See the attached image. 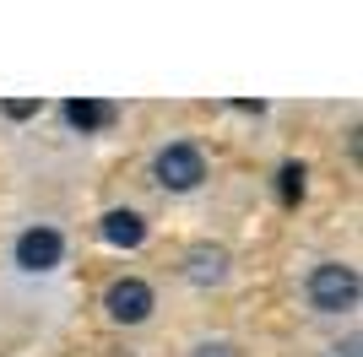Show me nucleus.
<instances>
[{"mask_svg":"<svg viewBox=\"0 0 363 357\" xmlns=\"http://www.w3.org/2000/svg\"><path fill=\"white\" fill-rule=\"evenodd\" d=\"M65 119H71V130L92 135V130H104L108 119H114V103H98V98H71V103H65Z\"/></svg>","mask_w":363,"mask_h":357,"instance_id":"0eeeda50","label":"nucleus"},{"mask_svg":"<svg viewBox=\"0 0 363 357\" xmlns=\"http://www.w3.org/2000/svg\"><path fill=\"white\" fill-rule=\"evenodd\" d=\"M358 266H347V260H320L309 276H303V303H309V314H352L358 309Z\"/></svg>","mask_w":363,"mask_h":357,"instance_id":"f257e3e1","label":"nucleus"},{"mask_svg":"<svg viewBox=\"0 0 363 357\" xmlns=\"http://www.w3.org/2000/svg\"><path fill=\"white\" fill-rule=\"evenodd\" d=\"M152 309H157V293H152L147 276H114V282L104 287V314L114 325H125V330L147 325Z\"/></svg>","mask_w":363,"mask_h":357,"instance_id":"20e7f679","label":"nucleus"},{"mask_svg":"<svg viewBox=\"0 0 363 357\" xmlns=\"http://www.w3.org/2000/svg\"><path fill=\"white\" fill-rule=\"evenodd\" d=\"M196 357H239V352H233V346H223V341H212V346H201Z\"/></svg>","mask_w":363,"mask_h":357,"instance_id":"9d476101","label":"nucleus"},{"mask_svg":"<svg viewBox=\"0 0 363 357\" xmlns=\"http://www.w3.org/2000/svg\"><path fill=\"white\" fill-rule=\"evenodd\" d=\"M11 266L22 276H55L65 266V233L55 222H33L11 238Z\"/></svg>","mask_w":363,"mask_h":357,"instance_id":"7ed1b4c3","label":"nucleus"},{"mask_svg":"<svg viewBox=\"0 0 363 357\" xmlns=\"http://www.w3.org/2000/svg\"><path fill=\"white\" fill-rule=\"evenodd\" d=\"M98 238L114 244V249H141V244H147V217L130 211V206H114V211L98 217Z\"/></svg>","mask_w":363,"mask_h":357,"instance_id":"39448f33","label":"nucleus"},{"mask_svg":"<svg viewBox=\"0 0 363 357\" xmlns=\"http://www.w3.org/2000/svg\"><path fill=\"white\" fill-rule=\"evenodd\" d=\"M303 178H309L303 163H282L277 168V195H282V206H298L303 200Z\"/></svg>","mask_w":363,"mask_h":357,"instance_id":"6e6552de","label":"nucleus"},{"mask_svg":"<svg viewBox=\"0 0 363 357\" xmlns=\"http://www.w3.org/2000/svg\"><path fill=\"white\" fill-rule=\"evenodd\" d=\"M0 114L22 125V119H38V114H44V103H38V98H6V103H0Z\"/></svg>","mask_w":363,"mask_h":357,"instance_id":"1a4fd4ad","label":"nucleus"},{"mask_svg":"<svg viewBox=\"0 0 363 357\" xmlns=\"http://www.w3.org/2000/svg\"><path fill=\"white\" fill-rule=\"evenodd\" d=\"M184 282L190 287H223L228 282V249L223 244H196L184 254Z\"/></svg>","mask_w":363,"mask_h":357,"instance_id":"423d86ee","label":"nucleus"},{"mask_svg":"<svg viewBox=\"0 0 363 357\" xmlns=\"http://www.w3.org/2000/svg\"><path fill=\"white\" fill-rule=\"evenodd\" d=\"M152 184L163 195H196L206 184V152L196 141H163L152 152Z\"/></svg>","mask_w":363,"mask_h":357,"instance_id":"f03ea898","label":"nucleus"}]
</instances>
